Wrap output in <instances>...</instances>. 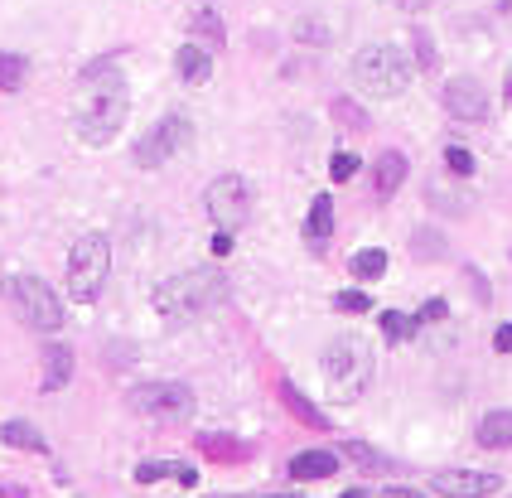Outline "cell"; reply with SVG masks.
<instances>
[{
  "label": "cell",
  "instance_id": "obj_1",
  "mask_svg": "<svg viewBox=\"0 0 512 498\" xmlns=\"http://www.w3.org/2000/svg\"><path fill=\"white\" fill-rule=\"evenodd\" d=\"M126 112H131V92H126V78L112 73V59H97L83 73V88L73 97V126L87 146H112L116 131L126 126Z\"/></svg>",
  "mask_w": 512,
  "mask_h": 498
},
{
  "label": "cell",
  "instance_id": "obj_2",
  "mask_svg": "<svg viewBox=\"0 0 512 498\" xmlns=\"http://www.w3.org/2000/svg\"><path fill=\"white\" fill-rule=\"evenodd\" d=\"M228 300V276L218 266H194V271H179L170 281H160L150 305L165 324H194L199 315L218 310Z\"/></svg>",
  "mask_w": 512,
  "mask_h": 498
},
{
  "label": "cell",
  "instance_id": "obj_3",
  "mask_svg": "<svg viewBox=\"0 0 512 498\" xmlns=\"http://www.w3.org/2000/svg\"><path fill=\"white\" fill-rule=\"evenodd\" d=\"M324 382L334 402H358L372 382V344L358 334H339L324 349Z\"/></svg>",
  "mask_w": 512,
  "mask_h": 498
},
{
  "label": "cell",
  "instance_id": "obj_4",
  "mask_svg": "<svg viewBox=\"0 0 512 498\" xmlns=\"http://www.w3.org/2000/svg\"><path fill=\"white\" fill-rule=\"evenodd\" d=\"M353 83L372 97H401L411 83V54L397 44H368L353 59Z\"/></svg>",
  "mask_w": 512,
  "mask_h": 498
},
{
  "label": "cell",
  "instance_id": "obj_5",
  "mask_svg": "<svg viewBox=\"0 0 512 498\" xmlns=\"http://www.w3.org/2000/svg\"><path fill=\"white\" fill-rule=\"evenodd\" d=\"M107 271H112V242L102 233L78 237L73 252H68V295L78 305H92L107 286Z\"/></svg>",
  "mask_w": 512,
  "mask_h": 498
},
{
  "label": "cell",
  "instance_id": "obj_6",
  "mask_svg": "<svg viewBox=\"0 0 512 498\" xmlns=\"http://www.w3.org/2000/svg\"><path fill=\"white\" fill-rule=\"evenodd\" d=\"M203 204H208V218H213L218 233H237V228L252 218V189H247L242 175H218L208 184Z\"/></svg>",
  "mask_w": 512,
  "mask_h": 498
},
{
  "label": "cell",
  "instance_id": "obj_7",
  "mask_svg": "<svg viewBox=\"0 0 512 498\" xmlns=\"http://www.w3.org/2000/svg\"><path fill=\"white\" fill-rule=\"evenodd\" d=\"M189 136H194V126H189V117H179V112H170V117H160L150 131H145L141 141H136V165L141 170H160L170 155H179V150L189 146Z\"/></svg>",
  "mask_w": 512,
  "mask_h": 498
},
{
  "label": "cell",
  "instance_id": "obj_8",
  "mask_svg": "<svg viewBox=\"0 0 512 498\" xmlns=\"http://www.w3.org/2000/svg\"><path fill=\"white\" fill-rule=\"evenodd\" d=\"M131 411H141L150 421H184L194 411V392L184 382H141L131 387Z\"/></svg>",
  "mask_w": 512,
  "mask_h": 498
},
{
  "label": "cell",
  "instance_id": "obj_9",
  "mask_svg": "<svg viewBox=\"0 0 512 498\" xmlns=\"http://www.w3.org/2000/svg\"><path fill=\"white\" fill-rule=\"evenodd\" d=\"M10 291H15V305H20V320L25 324H34V329H58L63 324V300L49 291V281L20 276Z\"/></svg>",
  "mask_w": 512,
  "mask_h": 498
},
{
  "label": "cell",
  "instance_id": "obj_10",
  "mask_svg": "<svg viewBox=\"0 0 512 498\" xmlns=\"http://www.w3.org/2000/svg\"><path fill=\"white\" fill-rule=\"evenodd\" d=\"M440 102H445V112L459 121H484L488 117V88L479 78H450L445 92H440Z\"/></svg>",
  "mask_w": 512,
  "mask_h": 498
},
{
  "label": "cell",
  "instance_id": "obj_11",
  "mask_svg": "<svg viewBox=\"0 0 512 498\" xmlns=\"http://www.w3.org/2000/svg\"><path fill=\"white\" fill-rule=\"evenodd\" d=\"M430 489H435L440 498H488V494H498V474L445 469V474H430Z\"/></svg>",
  "mask_w": 512,
  "mask_h": 498
},
{
  "label": "cell",
  "instance_id": "obj_12",
  "mask_svg": "<svg viewBox=\"0 0 512 498\" xmlns=\"http://www.w3.org/2000/svg\"><path fill=\"white\" fill-rule=\"evenodd\" d=\"M131 479H136V484H160V479H174V484H184V489H189V484L199 479V469L184 465V460H141Z\"/></svg>",
  "mask_w": 512,
  "mask_h": 498
},
{
  "label": "cell",
  "instance_id": "obj_13",
  "mask_svg": "<svg viewBox=\"0 0 512 498\" xmlns=\"http://www.w3.org/2000/svg\"><path fill=\"white\" fill-rule=\"evenodd\" d=\"M406 179V155L401 150H382L377 165H372V184H377V199H392Z\"/></svg>",
  "mask_w": 512,
  "mask_h": 498
},
{
  "label": "cell",
  "instance_id": "obj_14",
  "mask_svg": "<svg viewBox=\"0 0 512 498\" xmlns=\"http://www.w3.org/2000/svg\"><path fill=\"white\" fill-rule=\"evenodd\" d=\"M199 450L208 455V460H223V465H242V460H252V445H247V440L218 436V431L199 436Z\"/></svg>",
  "mask_w": 512,
  "mask_h": 498
},
{
  "label": "cell",
  "instance_id": "obj_15",
  "mask_svg": "<svg viewBox=\"0 0 512 498\" xmlns=\"http://www.w3.org/2000/svg\"><path fill=\"white\" fill-rule=\"evenodd\" d=\"M339 474V455L334 450H305L290 460V479H329Z\"/></svg>",
  "mask_w": 512,
  "mask_h": 498
},
{
  "label": "cell",
  "instance_id": "obj_16",
  "mask_svg": "<svg viewBox=\"0 0 512 498\" xmlns=\"http://www.w3.org/2000/svg\"><path fill=\"white\" fill-rule=\"evenodd\" d=\"M68 378H73V349H68V344H49V349H44V378H39V387H44V392H58Z\"/></svg>",
  "mask_w": 512,
  "mask_h": 498
},
{
  "label": "cell",
  "instance_id": "obj_17",
  "mask_svg": "<svg viewBox=\"0 0 512 498\" xmlns=\"http://www.w3.org/2000/svg\"><path fill=\"white\" fill-rule=\"evenodd\" d=\"M281 402H285V411H290L295 421H305L310 431H324V426H329V416L314 407V402L300 392V387H295V382H281Z\"/></svg>",
  "mask_w": 512,
  "mask_h": 498
},
{
  "label": "cell",
  "instance_id": "obj_18",
  "mask_svg": "<svg viewBox=\"0 0 512 498\" xmlns=\"http://www.w3.org/2000/svg\"><path fill=\"white\" fill-rule=\"evenodd\" d=\"M189 34H194V39H203L199 49H208V54L228 44V25H223V15H218V10H208V5H203L194 20H189Z\"/></svg>",
  "mask_w": 512,
  "mask_h": 498
},
{
  "label": "cell",
  "instance_id": "obj_19",
  "mask_svg": "<svg viewBox=\"0 0 512 498\" xmlns=\"http://www.w3.org/2000/svg\"><path fill=\"white\" fill-rule=\"evenodd\" d=\"M174 68H179V78L184 83H208V73H213V54L208 49H199V44H184L179 54H174Z\"/></svg>",
  "mask_w": 512,
  "mask_h": 498
},
{
  "label": "cell",
  "instance_id": "obj_20",
  "mask_svg": "<svg viewBox=\"0 0 512 498\" xmlns=\"http://www.w3.org/2000/svg\"><path fill=\"white\" fill-rule=\"evenodd\" d=\"M479 445L484 450H512V411H488L479 421Z\"/></svg>",
  "mask_w": 512,
  "mask_h": 498
},
{
  "label": "cell",
  "instance_id": "obj_21",
  "mask_svg": "<svg viewBox=\"0 0 512 498\" xmlns=\"http://www.w3.org/2000/svg\"><path fill=\"white\" fill-rule=\"evenodd\" d=\"M0 440H5L10 450H34V455L49 450V440L39 436V426H29V421H5V426H0Z\"/></svg>",
  "mask_w": 512,
  "mask_h": 498
},
{
  "label": "cell",
  "instance_id": "obj_22",
  "mask_svg": "<svg viewBox=\"0 0 512 498\" xmlns=\"http://www.w3.org/2000/svg\"><path fill=\"white\" fill-rule=\"evenodd\" d=\"M329 233H334V199L319 194L310 204V218H305V237H310V242H324Z\"/></svg>",
  "mask_w": 512,
  "mask_h": 498
},
{
  "label": "cell",
  "instance_id": "obj_23",
  "mask_svg": "<svg viewBox=\"0 0 512 498\" xmlns=\"http://www.w3.org/2000/svg\"><path fill=\"white\" fill-rule=\"evenodd\" d=\"M348 271H353V281H382V276H387V252H382V247H368V252H358V257L348 262Z\"/></svg>",
  "mask_w": 512,
  "mask_h": 498
},
{
  "label": "cell",
  "instance_id": "obj_24",
  "mask_svg": "<svg viewBox=\"0 0 512 498\" xmlns=\"http://www.w3.org/2000/svg\"><path fill=\"white\" fill-rule=\"evenodd\" d=\"M25 73H29L25 54H5L0 49V92H20L25 88Z\"/></svg>",
  "mask_w": 512,
  "mask_h": 498
},
{
  "label": "cell",
  "instance_id": "obj_25",
  "mask_svg": "<svg viewBox=\"0 0 512 498\" xmlns=\"http://www.w3.org/2000/svg\"><path fill=\"white\" fill-rule=\"evenodd\" d=\"M329 117L339 121L343 131H368V112L353 102V97H334V107H329Z\"/></svg>",
  "mask_w": 512,
  "mask_h": 498
},
{
  "label": "cell",
  "instance_id": "obj_26",
  "mask_svg": "<svg viewBox=\"0 0 512 498\" xmlns=\"http://www.w3.org/2000/svg\"><path fill=\"white\" fill-rule=\"evenodd\" d=\"M421 324L416 315H401V310H382V334H387V344H406L411 334H416Z\"/></svg>",
  "mask_w": 512,
  "mask_h": 498
},
{
  "label": "cell",
  "instance_id": "obj_27",
  "mask_svg": "<svg viewBox=\"0 0 512 498\" xmlns=\"http://www.w3.org/2000/svg\"><path fill=\"white\" fill-rule=\"evenodd\" d=\"M411 49H416V68H426V73H435L440 68V54H435V39H430V30H411Z\"/></svg>",
  "mask_w": 512,
  "mask_h": 498
},
{
  "label": "cell",
  "instance_id": "obj_28",
  "mask_svg": "<svg viewBox=\"0 0 512 498\" xmlns=\"http://www.w3.org/2000/svg\"><path fill=\"white\" fill-rule=\"evenodd\" d=\"M343 455H348L353 465H363V469H387V460H382L372 445H363V440H343Z\"/></svg>",
  "mask_w": 512,
  "mask_h": 498
},
{
  "label": "cell",
  "instance_id": "obj_29",
  "mask_svg": "<svg viewBox=\"0 0 512 498\" xmlns=\"http://www.w3.org/2000/svg\"><path fill=\"white\" fill-rule=\"evenodd\" d=\"M358 165H363V160H358L353 150H334V160H329V179H334V184H348V179L358 175Z\"/></svg>",
  "mask_w": 512,
  "mask_h": 498
},
{
  "label": "cell",
  "instance_id": "obj_30",
  "mask_svg": "<svg viewBox=\"0 0 512 498\" xmlns=\"http://www.w3.org/2000/svg\"><path fill=\"white\" fill-rule=\"evenodd\" d=\"M334 310H343V315H368L372 300L363 291H339L334 295Z\"/></svg>",
  "mask_w": 512,
  "mask_h": 498
},
{
  "label": "cell",
  "instance_id": "obj_31",
  "mask_svg": "<svg viewBox=\"0 0 512 498\" xmlns=\"http://www.w3.org/2000/svg\"><path fill=\"white\" fill-rule=\"evenodd\" d=\"M445 165H450V175H459V179L474 175V155L464 146H445Z\"/></svg>",
  "mask_w": 512,
  "mask_h": 498
},
{
  "label": "cell",
  "instance_id": "obj_32",
  "mask_svg": "<svg viewBox=\"0 0 512 498\" xmlns=\"http://www.w3.org/2000/svg\"><path fill=\"white\" fill-rule=\"evenodd\" d=\"M445 310H450L445 300H426V305H421V315H416V324H440L445 320Z\"/></svg>",
  "mask_w": 512,
  "mask_h": 498
},
{
  "label": "cell",
  "instance_id": "obj_33",
  "mask_svg": "<svg viewBox=\"0 0 512 498\" xmlns=\"http://www.w3.org/2000/svg\"><path fill=\"white\" fill-rule=\"evenodd\" d=\"M300 39H310V44H324V39H329V34H324V25H319V20H305V25H300Z\"/></svg>",
  "mask_w": 512,
  "mask_h": 498
},
{
  "label": "cell",
  "instance_id": "obj_34",
  "mask_svg": "<svg viewBox=\"0 0 512 498\" xmlns=\"http://www.w3.org/2000/svg\"><path fill=\"white\" fill-rule=\"evenodd\" d=\"M377 498H426L421 489H406V484H392V489H382Z\"/></svg>",
  "mask_w": 512,
  "mask_h": 498
},
{
  "label": "cell",
  "instance_id": "obj_35",
  "mask_svg": "<svg viewBox=\"0 0 512 498\" xmlns=\"http://www.w3.org/2000/svg\"><path fill=\"white\" fill-rule=\"evenodd\" d=\"M387 5H392V10H406V15H411V10H426V5H435V0H387Z\"/></svg>",
  "mask_w": 512,
  "mask_h": 498
},
{
  "label": "cell",
  "instance_id": "obj_36",
  "mask_svg": "<svg viewBox=\"0 0 512 498\" xmlns=\"http://www.w3.org/2000/svg\"><path fill=\"white\" fill-rule=\"evenodd\" d=\"M493 349H498V353H512V324H503V329H498V339H493Z\"/></svg>",
  "mask_w": 512,
  "mask_h": 498
},
{
  "label": "cell",
  "instance_id": "obj_37",
  "mask_svg": "<svg viewBox=\"0 0 512 498\" xmlns=\"http://www.w3.org/2000/svg\"><path fill=\"white\" fill-rule=\"evenodd\" d=\"M213 252H218V257H228V252H232V233H213Z\"/></svg>",
  "mask_w": 512,
  "mask_h": 498
},
{
  "label": "cell",
  "instance_id": "obj_38",
  "mask_svg": "<svg viewBox=\"0 0 512 498\" xmlns=\"http://www.w3.org/2000/svg\"><path fill=\"white\" fill-rule=\"evenodd\" d=\"M0 498H25V489H15V484H0Z\"/></svg>",
  "mask_w": 512,
  "mask_h": 498
},
{
  "label": "cell",
  "instance_id": "obj_39",
  "mask_svg": "<svg viewBox=\"0 0 512 498\" xmlns=\"http://www.w3.org/2000/svg\"><path fill=\"white\" fill-rule=\"evenodd\" d=\"M503 102L512 107V68H508V78H503Z\"/></svg>",
  "mask_w": 512,
  "mask_h": 498
},
{
  "label": "cell",
  "instance_id": "obj_40",
  "mask_svg": "<svg viewBox=\"0 0 512 498\" xmlns=\"http://www.w3.org/2000/svg\"><path fill=\"white\" fill-rule=\"evenodd\" d=\"M343 498H372V494H368V489H348Z\"/></svg>",
  "mask_w": 512,
  "mask_h": 498
},
{
  "label": "cell",
  "instance_id": "obj_41",
  "mask_svg": "<svg viewBox=\"0 0 512 498\" xmlns=\"http://www.w3.org/2000/svg\"><path fill=\"white\" fill-rule=\"evenodd\" d=\"M271 498H295V494H271Z\"/></svg>",
  "mask_w": 512,
  "mask_h": 498
}]
</instances>
